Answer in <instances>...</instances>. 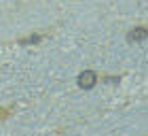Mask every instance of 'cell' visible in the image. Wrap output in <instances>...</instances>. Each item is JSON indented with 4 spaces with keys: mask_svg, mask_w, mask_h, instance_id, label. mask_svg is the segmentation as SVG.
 <instances>
[{
    "mask_svg": "<svg viewBox=\"0 0 148 136\" xmlns=\"http://www.w3.org/2000/svg\"><path fill=\"white\" fill-rule=\"evenodd\" d=\"M95 83H97V74L93 72V70H85V72L78 77V85L83 87V90H91Z\"/></svg>",
    "mask_w": 148,
    "mask_h": 136,
    "instance_id": "obj_1",
    "label": "cell"
},
{
    "mask_svg": "<svg viewBox=\"0 0 148 136\" xmlns=\"http://www.w3.org/2000/svg\"><path fill=\"white\" fill-rule=\"evenodd\" d=\"M146 36H148L146 28H136V30H131V34H129V40H144Z\"/></svg>",
    "mask_w": 148,
    "mask_h": 136,
    "instance_id": "obj_2",
    "label": "cell"
},
{
    "mask_svg": "<svg viewBox=\"0 0 148 136\" xmlns=\"http://www.w3.org/2000/svg\"><path fill=\"white\" fill-rule=\"evenodd\" d=\"M38 40H40V36H30V38H23L21 43H23V45H28V43H38Z\"/></svg>",
    "mask_w": 148,
    "mask_h": 136,
    "instance_id": "obj_3",
    "label": "cell"
}]
</instances>
